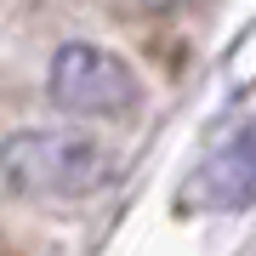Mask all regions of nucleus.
I'll list each match as a JSON object with an SVG mask.
<instances>
[{
    "mask_svg": "<svg viewBox=\"0 0 256 256\" xmlns=\"http://www.w3.org/2000/svg\"><path fill=\"white\" fill-rule=\"evenodd\" d=\"M126 171V154L114 142L92 137V131L68 126H28L0 142V182L23 200L46 205H80L108 194Z\"/></svg>",
    "mask_w": 256,
    "mask_h": 256,
    "instance_id": "nucleus-1",
    "label": "nucleus"
},
{
    "mask_svg": "<svg viewBox=\"0 0 256 256\" xmlns=\"http://www.w3.org/2000/svg\"><path fill=\"white\" fill-rule=\"evenodd\" d=\"M46 92L63 114L74 120H131L142 108V80L120 52L97 46V40H68L52 52Z\"/></svg>",
    "mask_w": 256,
    "mask_h": 256,
    "instance_id": "nucleus-2",
    "label": "nucleus"
},
{
    "mask_svg": "<svg viewBox=\"0 0 256 256\" xmlns=\"http://www.w3.org/2000/svg\"><path fill=\"white\" fill-rule=\"evenodd\" d=\"M194 200L205 210H245V205H256V120L239 126L234 137L200 165Z\"/></svg>",
    "mask_w": 256,
    "mask_h": 256,
    "instance_id": "nucleus-3",
    "label": "nucleus"
},
{
    "mask_svg": "<svg viewBox=\"0 0 256 256\" xmlns=\"http://www.w3.org/2000/svg\"><path fill=\"white\" fill-rule=\"evenodd\" d=\"M142 6H154V12H176V6H194V0H142Z\"/></svg>",
    "mask_w": 256,
    "mask_h": 256,
    "instance_id": "nucleus-4",
    "label": "nucleus"
}]
</instances>
